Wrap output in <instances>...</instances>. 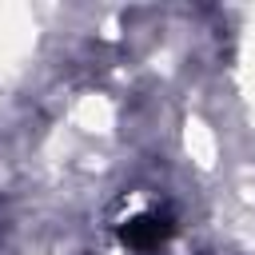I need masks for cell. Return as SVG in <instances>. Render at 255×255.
<instances>
[{"label": "cell", "instance_id": "obj_1", "mask_svg": "<svg viewBox=\"0 0 255 255\" xmlns=\"http://www.w3.org/2000/svg\"><path fill=\"white\" fill-rule=\"evenodd\" d=\"M171 231H175L171 215H163V211H143V215H135V219H128V223L120 227V239H124V247L135 251V255H155V251L171 239Z\"/></svg>", "mask_w": 255, "mask_h": 255}]
</instances>
